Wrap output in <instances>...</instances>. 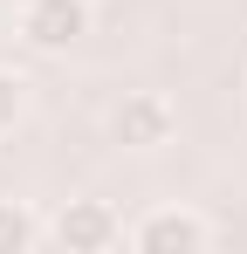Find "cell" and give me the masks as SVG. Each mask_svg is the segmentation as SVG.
<instances>
[{
  "label": "cell",
  "mask_w": 247,
  "mask_h": 254,
  "mask_svg": "<svg viewBox=\"0 0 247 254\" xmlns=\"http://www.w3.org/2000/svg\"><path fill=\"white\" fill-rule=\"evenodd\" d=\"M96 28V0H21V42L35 55H69Z\"/></svg>",
  "instance_id": "obj_1"
},
{
  "label": "cell",
  "mask_w": 247,
  "mask_h": 254,
  "mask_svg": "<svg viewBox=\"0 0 247 254\" xmlns=\"http://www.w3.org/2000/svg\"><path fill=\"white\" fill-rule=\"evenodd\" d=\"M124 241L137 254H206L220 241V227L206 213H192V206H151L137 227H124Z\"/></svg>",
  "instance_id": "obj_2"
},
{
  "label": "cell",
  "mask_w": 247,
  "mask_h": 254,
  "mask_svg": "<svg viewBox=\"0 0 247 254\" xmlns=\"http://www.w3.org/2000/svg\"><path fill=\"white\" fill-rule=\"evenodd\" d=\"M172 130H179V110L165 89H130L110 110V137L124 151H158V144H172Z\"/></svg>",
  "instance_id": "obj_3"
},
{
  "label": "cell",
  "mask_w": 247,
  "mask_h": 254,
  "mask_svg": "<svg viewBox=\"0 0 247 254\" xmlns=\"http://www.w3.org/2000/svg\"><path fill=\"white\" fill-rule=\"evenodd\" d=\"M48 241L69 248V254H103V248H117V241H124V220L103 206V199H69V206L55 213Z\"/></svg>",
  "instance_id": "obj_4"
},
{
  "label": "cell",
  "mask_w": 247,
  "mask_h": 254,
  "mask_svg": "<svg viewBox=\"0 0 247 254\" xmlns=\"http://www.w3.org/2000/svg\"><path fill=\"white\" fill-rule=\"evenodd\" d=\"M41 234H48V227H41L21 199H0V254H28Z\"/></svg>",
  "instance_id": "obj_5"
},
{
  "label": "cell",
  "mask_w": 247,
  "mask_h": 254,
  "mask_svg": "<svg viewBox=\"0 0 247 254\" xmlns=\"http://www.w3.org/2000/svg\"><path fill=\"white\" fill-rule=\"evenodd\" d=\"M21 110H28V83H21L14 69H0V137L21 124Z\"/></svg>",
  "instance_id": "obj_6"
}]
</instances>
